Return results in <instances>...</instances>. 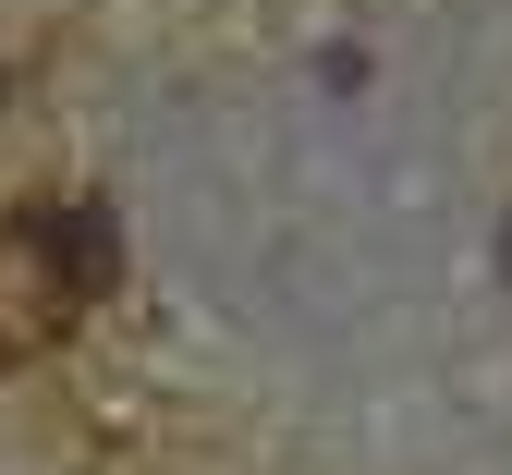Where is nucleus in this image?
<instances>
[{
	"mask_svg": "<svg viewBox=\"0 0 512 475\" xmlns=\"http://www.w3.org/2000/svg\"><path fill=\"white\" fill-rule=\"evenodd\" d=\"M25 244L49 256V293L61 305H98V281H110V220L98 208H25Z\"/></svg>",
	"mask_w": 512,
	"mask_h": 475,
	"instance_id": "nucleus-1",
	"label": "nucleus"
},
{
	"mask_svg": "<svg viewBox=\"0 0 512 475\" xmlns=\"http://www.w3.org/2000/svg\"><path fill=\"white\" fill-rule=\"evenodd\" d=\"M0 354H13V342H0Z\"/></svg>",
	"mask_w": 512,
	"mask_h": 475,
	"instance_id": "nucleus-2",
	"label": "nucleus"
}]
</instances>
